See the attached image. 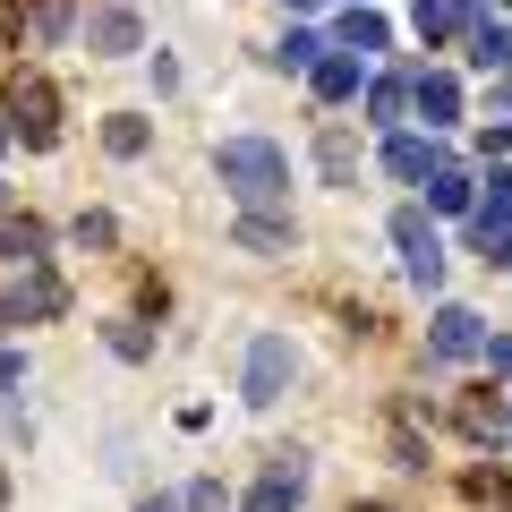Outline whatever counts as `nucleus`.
<instances>
[{"label":"nucleus","instance_id":"f257e3e1","mask_svg":"<svg viewBox=\"0 0 512 512\" xmlns=\"http://www.w3.org/2000/svg\"><path fill=\"white\" fill-rule=\"evenodd\" d=\"M214 171H222V188H231L239 205H282L291 197V154H282L274 137H222Z\"/></svg>","mask_w":512,"mask_h":512},{"label":"nucleus","instance_id":"f03ea898","mask_svg":"<svg viewBox=\"0 0 512 512\" xmlns=\"http://www.w3.org/2000/svg\"><path fill=\"white\" fill-rule=\"evenodd\" d=\"M9 111H18L26 146H52V137H60V94H52V77H35V69H9Z\"/></svg>","mask_w":512,"mask_h":512},{"label":"nucleus","instance_id":"7ed1b4c3","mask_svg":"<svg viewBox=\"0 0 512 512\" xmlns=\"http://www.w3.org/2000/svg\"><path fill=\"white\" fill-rule=\"evenodd\" d=\"M393 248H402V274L419 282V291H436V282H444V248H436V222H427L419 205H402V214H393Z\"/></svg>","mask_w":512,"mask_h":512},{"label":"nucleus","instance_id":"20e7f679","mask_svg":"<svg viewBox=\"0 0 512 512\" xmlns=\"http://www.w3.org/2000/svg\"><path fill=\"white\" fill-rule=\"evenodd\" d=\"M282 384H291V342H282V333H256V350H248V376H239V393H248V402L265 410V402H282Z\"/></svg>","mask_w":512,"mask_h":512},{"label":"nucleus","instance_id":"39448f33","mask_svg":"<svg viewBox=\"0 0 512 512\" xmlns=\"http://www.w3.org/2000/svg\"><path fill=\"white\" fill-rule=\"evenodd\" d=\"M299 495H308V461H299V453H274V470L248 487V512H299Z\"/></svg>","mask_w":512,"mask_h":512},{"label":"nucleus","instance_id":"423d86ee","mask_svg":"<svg viewBox=\"0 0 512 512\" xmlns=\"http://www.w3.org/2000/svg\"><path fill=\"white\" fill-rule=\"evenodd\" d=\"M60 308H69V291H60L52 274H35V265H26V282L0 291V316H60Z\"/></svg>","mask_w":512,"mask_h":512},{"label":"nucleus","instance_id":"0eeeda50","mask_svg":"<svg viewBox=\"0 0 512 512\" xmlns=\"http://www.w3.org/2000/svg\"><path fill=\"white\" fill-rule=\"evenodd\" d=\"M478 350H487V325L470 308H444L436 316V359H478Z\"/></svg>","mask_w":512,"mask_h":512},{"label":"nucleus","instance_id":"6e6552de","mask_svg":"<svg viewBox=\"0 0 512 512\" xmlns=\"http://www.w3.org/2000/svg\"><path fill=\"white\" fill-rule=\"evenodd\" d=\"M461 427H470L478 444H504L512 436V402L504 393H470V402H461Z\"/></svg>","mask_w":512,"mask_h":512},{"label":"nucleus","instance_id":"1a4fd4ad","mask_svg":"<svg viewBox=\"0 0 512 512\" xmlns=\"http://www.w3.org/2000/svg\"><path fill=\"white\" fill-rule=\"evenodd\" d=\"M410 103L427 111V128H453V120H461V86H453L444 69H427L419 86H410Z\"/></svg>","mask_w":512,"mask_h":512},{"label":"nucleus","instance_id":"9d476101","mask_svg":"<svg viewBox=\"0 0 512 512\" xmlns=\"http://www.w3.org/2000/svg\"><path fill=\"white\" fill-rule=\"evenodd\" d=\"M384 171H393V180H427V171H436V146H427V137H384Z\"/></svg>","mask_w":512,"mask_h":512},{"label":"nucleus","instance_id":"9b49d317","mask_svg":"<svg viewBox=\"0 0 512 512\" xmlns=\"http://www.w3.org/2000/svg\"><path fill=\"white\" fill-rule=\"evenodd\" d=\"M359 77H367V60H359V52H333V60H316V94H325V103L359 94Z\"/></svg>","mask_w":512,"mask_h":512},{"label":"nucleus","instance_id":"f8f14e48","mask_svg":"<svg viewBox=\"0 0 512 512\" xmlns=\"http://www.w3.org/2000/svg\"><path fill=\"white\" fill-rule=\"evenodd\" d=\"M470 197H478V188L461 180L453 163H436V171H427V205H436V214H470Z\"/></svg>","mask_w":512,"mask_h":512},{"label":"nucleus","instance_id":"ddd939ff","mask_svg":"<svg viewBox=\"0 0 512 512\" xmlns=\"http://www.w3.org/2000/svg\"><path fill=\"white\" fill-rule=\"evenodd\" d=\"M342 52H384V18H376V9H359V0H350V18H342Z\"/></svg>","mask_w":512,"mask_h":512},{"label":"nucleus","instance_id":"4468645a","mask_svg":"<svg viewBox=\"0 0 512 512\" xmlns=\"http://www.w3.org/2000/svg\"><path fill=\"white\" fill-rule=\"evenodd\" d=\"M0 256L9 265H43V222H0Z\"/></svg>","mask_w":512,"mask_h":512},{"label":"nucleus","instance_id":"2eb2a0df","mask_svg":"<svg viewBox=\"0 0 512 512\" xmlns=\"http://www.w3.org/2000/svg\"><path fill=\"white\" fill-rule=\"evenodd\" d=\"M402 111H410V86H402V77H376V86H367V120H384V128H393Z\"/></svg>","mask_w":512,"mask_h":512},{"label":"nucleus","instance_id":"dca6fc26","mask_svg":"<svg viewBox=\"0 0 512 512\" xmlns=\"http://www.w3.org/2000/svg\"><path fill=\"white\" fill-rule=\"evenodd\" d=\"M239 248H256V256H282V248H291V222H265V214H248V222H239Z\"/></svg>","mask_w":512,"mask_h":512},{"label":"nucleus","instance_id":"f3484780","mask_svg":"<svg viewBox=\"0 0 512 512\" xmlns=\"http://www.w3.org/2000/svg\"><path fill=\"white\" fill-rule=\"evenodd\" d=\"M94 52H137V18L128 9H103L94 18Z\"/></svg>","mask_w":512,"mask_h":512},{"label":"nucleus","instance_id":"a211bd4d","mask_svg":"<svg viewBox=\"0 0 512 512\" xmlns=\"http://www.w3.org/2000/svg\"><path fill=\"white\" fill-rule=\"evenodd\" d=\"M316 163H325V180H333V188H350L359 154H350V137H342V128H325V146H316Z\"/></svg>","mask_w":512,"mask_h":512},{"label":"nucleus","instance_id":"6ab92c4d","mask_svg":"<svg viewBox=\"0 0 512 512\" xmlns=\"http://www.w3.org/2000/svg\"><path fill=\"white\" fill-rule=\"evenodd\" d=\"M470 52L487 60V69H504V60H512V26H487V18H470Z\"/></svg>","mask_w":512,"mask_h":512},{"label":"nucleus","instance_id":"aec40b11","mask_svg":"<svg viewBox=\"0 0 512 512\" xmlns=\"http://www.w3.org/2000/svg\"><path fill=\"white\" fill-rule=\"evenodd\" d=\"M325 52H333L325 35H308V26H291V43H282L274 60H282V69H316V60H325Z\"/></svg>","mask_w":512,"mask_h":512},{"label":"nucleus","instance_id":"412c9836","mask_svg":"<svg viewBox=\"0 0 512 512\" xmlns=\"http://www.w3.org/2000/svg\"><path fill=\"white\" fill-rule=\"evenodd\" d=\"M103 146H111V154H146V120H137V111L103 120Z\"/></svg>","mask_w":512,"mask_h":512},{"label":"nucleus","instance_id":"4be33fe9","mask_svg":"<svg viewBox=\"0 0 512 512\" xmlns=\"http://www.w3.org/2000/svg\"><path fill=\"white\" fill-rule=\"evenodd\" d=\"M77 248H111V214H77Z\"/></svg>","mask_w":512,"mask_h":512},{"label":"nucleus","instance_id":"5701e85b","mask_svg":"<svg viewBox=\"0 0 512 512\" xmlns=\"http://www.w3.org/2000/svg\"><path fill=\"white\" fill-rule=\"evenodd\" d=\"M180 512H222V487H214V478H197V487L180 495Z\"/></svg>","mask_w":512,"mask_h":512},{"label":"nucleus","instance_id":"b1692460","mask_svg":"<svg viewBox=\"0 0 512 512\" xmlns=\"http://www.w3.org/2000/svg\"><path fill=\"white\" fill-rule=\"evenodd\" d=\"M487 359H495V376L512 384V333H495V342H487Z\"/></svg>","mask_w":512,"mask_h":512},{"label":"nucleus","instance_id":"393cba45","mask_svg":"<svg viewBox=\"0 0 512 512\" xmlns=\"http://www.w3.org/2000/svg\"><path fill=\"white\" fill-rule=\"evenodd\" d=\"M26 376V359H18V350H9V342H0V393H9V384H18Z\"/></svg>","mask_w":512,"mask_h":512},{"label":"nucleus","instance_id":"a878e982","mask_svg":"<svg viewBox=\"0 0 512 512\" xmlns=\"http://www.w3.org/2000/svg\"><path fill=\"white\" fill-rule=\"evenodd\" d=\"M495 103L512 111V60H504V69H495Z\"/></svg>","mask_w":512,"mask_h":512},{"label":"nucleus","instance_id":"bb28decb","mask_svg":"<svg viewBox=\"0 0 512 512\" xmlns=\"http://www.w3.org/2000/svg\"><path fill=\"white\" fill-rule=\"evenodd\" d=\"M146 512H180V504H171V495H154V504H146Z\"/></svg>","mask_w":512,"mask_h":512},{"label":"nucleus","instance_id":"cd10ccee","mask_svg":"<svg viewBox=\"0 0 512 512\" xmlns=\"http://www.w3.org/2000/svg\"><path fill=\"white\" fill-rule=\"evenodd\" d=\"M350 512H384V504H350Z\"/></svg>","mask_w":512,"mask_h":512},{"label":"nucleus","instance_id":"c85d7f7f","mask_svg":"<svg viewBox=\"0 0 512 512\" xmlns=\"http://www.w3.org/2000/svg\"><path fill=\"white\" fill-rule=\"evenodd\" d=\"M0 504H9V478H0Z\"/></svg>","mask_w":512,"mask_h":512},{"label":"nucleus","instance_id":"c756f323","mask_svg":"<svg viewBox=\"0 0 512 512\" xmlns=\"http://www.w3.org/2000/svg\"><path fill=\"white\" fill-rule=\"evenodd\" d=\"M0 146H9V128H0Z\"/></svg>","mask_w":512,"mask_h":512},{"label":"nucleus","instance_id":"7c9ffc66","mask_svg":"<svg viewBox=\"0 0 512 512\" xmlns=\"http://www.w3.org/2000/svg\"><path fill=\"white\" fill-rule=\"evenodd\" d=\"M291 9H308V0H291Z\"/></svg>","mask_w":512,"mask_h":512}]
</instances>
